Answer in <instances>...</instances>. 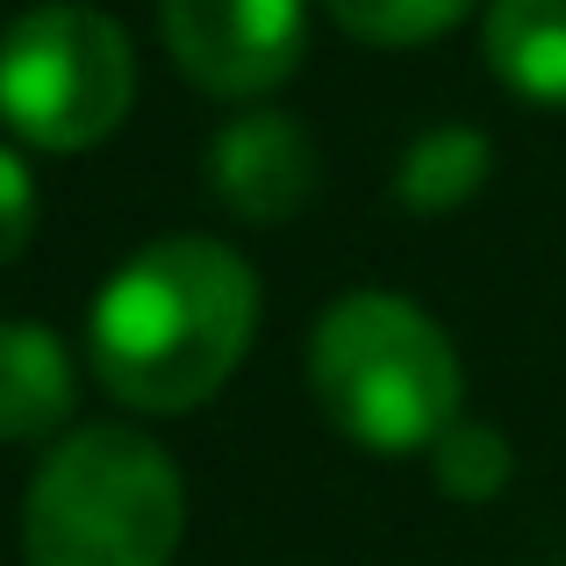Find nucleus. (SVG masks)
Instances as JSON below:
<instances>
[{"instance_id":"f257e3e1","label":"nucleus","mask_w":566,"mask_h":566,"mask_svg":"<svg viewBox=\"0 0 566 566\" xmlns=\"http://www.w3.org/2000/svg\"><path fill=\"white\" fill-rule=\"evenodd\" d=\"M259 337V273L222 237H158L94 294V374L137 416H187L222 395Z\"/></svg>"},{"instance_id":"f03ea898","label":"nucleus","mask_w":566,"mask_h":566,"mask_svg":"<svg viewBox=\"0 0 566 566\" xmlns=\"http://www.w3.org/2000/svg\"><path fill=\"white\" fill-rule=\"evenodd\" d=\"M187 538V481L137 423H86L22 495L29 566H172Z\"/></svg>"},{"instance_id":"7ed1b4c3","label":"nucleus","mask_w":566,"mask_h":566,"mask_svg":"<svg viewBox=\"0 0 566 566\" xmlns=\"http://www.w3.org/2000/svg\"><path fill=\"white\" fill-rule=\"evenodd\" d=\"M308 387L352 444L395 459L430 452L459 423L467 374H459V352L438 331V316H423L401 294L359 287L323 308L316 337H308Z\"/></svg>"},{"instance_id":"20e7f679","label":"nucleus","mask_w":566,"mask_h":566,"mask_svg":"<svg viewBox=\"0 0 566 566\" xmlns=\"http://www.w3.org/2000/svg\"><path fill=\"white\" fill-rule=\"evenodd\" d=\"M137 101L123 22L80 0H43L0 36V123L36 151H94Z\"/></svg>"},{"instance_id":"39448f33","label":"nucleus","mask_w":566,"mask_h":566,"mask_svg":"<svg viewBox=\"0 0 566 566\" xmlns=\"http://www.w3.org/2000/svg\"><path fill=\"white\" fill-rule=\"evenodd\" d=\"M172 65L216 101H259L294 80L308 43L302 0H158Z\"/></svg>"},{"instance_id":"423d86ee","label":"nucleus","mask_w":566,"mask_h":566,"mask_svg":"<svg viewBox=\"0 0 566 566\" xmlns=\"http://www.w3.org/2000/svg\"><path fill=\"white\" fill-rule=\"evenodd\" d=\"M323 187V151L294 115L251 108L230 115L208 144V193L222 201V216L251 222V230H280L294 222Z\"/></svg>"},{"instance_id":"0eeeda50","label":"nucleus","mask_w":566,"mask_h":566,"mask_svg":"<svg viewBox=\"0 0 566 566\" xmlns=\"http://www.w3.org/2000/svg\"><path fill=\"white\" fill-rule=\"evenodd\" d=\"M72 416V352L51 323H0V444L57 438Z\"/></svg>"},{"instance_id":"6e6552de","label":"nucleus","mask_w":566,"mask_h":566,"mask_svg":"<svg viewBox=\"0 0 566 566\" xmlns=\"http://www.w3.org/2000/svg\"><path fill=\"white\" fill-rule=\"evenodd\" d=\"M481 43L516 101L566 108V0H488Z\"/></svg>"},{"instance_id":"1a4fd4ad","label":"nucleus","mask_w":566,"mask_h":566,"mask_svg":"<svg viewBox=\"0 0 566 566\" xmlns=\"http://www.w3.org/2000/svg\"><path fill=\"white\" fill-rule=\"evenodd\" d=\"M488 172H495V144H488V129L438 123V129H423V137L401 151L395 201L416 208V216H452V208H467L473 193L488 187Z\"/></svg>"},{"instance_id":"9d476101","label":"nucleus","mask_w":566,"mask_h":566,"mask_svg":"<svg viewBox=\"0 0 566 566\" xmlns=\"http://www.w3.org/2000/svg\"><path fill=\"white\" fill-rule=\"evenodd\" d=\"M430 467H438V488L452 502H495L502 488H510V473H516V452H510V438H502L495 423L459 416V423L430 444Z\"/></svg>"},{"instance_id":"9b49d317","label":"nucleus","mask_w":566,"mask_h":566,"mask_svg":"<svg viewBox=\"0 0 566 566\" xmlns=\"http://www.w3.org/2000/svg\"><path fill=\"white\" fill-rule=\"evenodd\" d=\"M323 8L337 14V29H352L374 51H409V43L459 29L473 0H323Z\"/></svg>"},{"instance_id":"f8f14e48","label":"nucleus","mask_w":566,"mask_h":566,"mask_svg":"<svg viewBox=\"0 0 566 566\" xmlns=\"http://www.w3.org/2000/svg\"><path fill=\"white\" fill-rule=\"evenodd\" d=\"M36 216H43L36 180H29V166L8 151V144H0V273H8V265L29 251V237H36Z\"/></svg>"}]
</instances>
